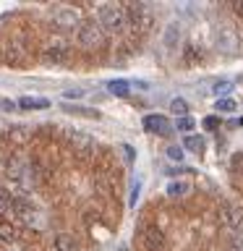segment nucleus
<instances>
[{"mask_svg": "<svg viewBox=\"0 0 243 251\" xmlns=\"http://www.w3.org/2000/svg\"><path fill=\"white\" fill-rule=\"evenodd\" d=\"M76 42L81 50H99L105 45V31L99 29L97 21H81L76 31Z\"/></svg>", "mask_w": 243, "mask_h": 251, "instance_id": "nucleus-2", "label": "nucleus"}, {"mask_svg": "<svg viewBox=\"0 0 243 251\" xmlns=\"http://www.w3.org/2000/svg\"><path fill=\"white\" fill-rule=\"evenodd\" d=\"M97 24H99V29L105 31V37H107V34H121V31L125 29V24H128V19H125L123 5L110 3V5H99Z\"/></svg>", "mask_w": 243, "mask_h": 251, "instance_id": "nucleus-1", "label": "nucleus"}, {"mask_svg": "<svg viewBox=\"0 0 243 251\" xmlns=\"http://www.w3.org/2000/svg\"><path fill=\"white\" fill-rule=\"evenodd\" d=\"M217 126H219L217 115H207V118H204V128H217Z\"/></svg>", "mask_w": 243, "mask_h": 251, "instance_id": "nucleus-25", "label": "nucleus"}, {"mask_svg": "<svg viewBox=\"0 0 243 251\" xmlns=\"http://www.w3.org/2000/svg\"><path fill=\"white\" fill-rule=\"evenodd\" d=\"M123 154H125V160H128V162H133V157H136V152H133L131 144H123Z\"/></svg>", "mask_w": 243, "mask_h": 251, "instance_id": "nucleus-26", "label": "nucleus"}, {"mask_svg": "<svg viewBox=\"0 0 243 251\" xmlns=\"http://www.w3.org/2000/svg\"><path fill=\"white\" fill-rule=\"evenodd\" d=\"M230 170L238 173V176H243V152H235L230 157Z\"/></svg>", "mask_w": 243, "mask_h": 251, "instance_id": "nucleus-20", "label": "nucleus"}, {"mask_svg": "<svg viewBox=\"0 0 243 251\" xmlns=\"http://www.w3.org/2000/svg\"><path fill=\"white\" fill-rule=\"evenodd\" d=\"M107 92L115 94V97H125L131 92V84L125 78H113V81H107Z\"/></svg>", "mask_w": 243, "mask_h": 251, "instance_id": "nucleus-12", "label": "nucleus"}, {"mask_svg": "<svg viewBox=\"0 0 243 251\" xmlns=\"http://www.w3.org/2000/svg\"><path fill=\"white\" fill-rule=\"evenodd\" d=\"M0 105H3L5 110H13V107H16V102H8V100H3V102H0Z\"/></svg>", "mask_w": 243, "mask_h": 251, "instance_id": "nucleus-28", "label": "nucleus"}, {"mask_svg": "<svg viewBox=\"0 0 243 251\" xmlns=\"http://www.w3.org/2000/svg\"><path fill=\"white\" fill-rule=\"evenodd\" d=\"M66 113H76V115H84V118H97V110H81V107H63Z\"/></svg>", "mask_w": 243, "mask_h": 251, "instance_id": "nucleus-23", "label": "nucleus"}, {"mask_svg": "<svg viewBox=\"0 0 243 251\" xmlns=\"http://www.w3.org/2000/svg\"><path fill=\"white\" fill-rule=\"evenodd\" d=\"M183 149H188V152H196V154H201L204 152V139L201 136H186L183 139Z\"/></svg>", "mask_w": 243, "mask_h": 251, "instance_id": "nucleus-13", "label": "nucleus"}, {"mask_svg": "<svg viewBox=\"0 0 243 251\" xmlns=\"http://www.w3.org/2000/svg\"><path fill=\"white\" fill-rule=\"evenodd\" d=\"M141 126L149 131V133H160V136H168V133H172V123L168 115H160V113H152V115H144V121H141Z\"/></svg>", "mask_w": 243, "mask_h": 251, "instance_id": "nucleus-5", "label": "nucleus"}, {"mask_svg": "<svg viewBox=\"0 0 243 251\" xmlns=\"http://www.w3.org/2000/svg\"><path fill=\"white\" fill-rule=\"evenodd\" d=\"M76 21H78V11H76V8H60V11H55V24L63 26V29L76 26Z\"/></svg>", "mask_w": 243, "mask_h": 251, "instance_id": "nucleus-7", "label": "nucleus"}, {"mask_svg": "<svg viewBox=\"0 0 243 251\" xmlns=\"http://www.w3.org/2000/svg\"><path fill=\"white\" fill-rule=\"evenodd\" d=\"M170 110H172L175 115L183 118V115L188 113V102H186L183 97H175V100H170Z\"/></svg>", "mask_w": 243, "mask_h": 251, "instance_id": "nucleus-15", "label": "nucleus"}, {"mask_svg": "<svg viewBox=\"0 0 243 251\" xmlns=\"http://www.w3.org/2000/svg\"><path fill=\"white\" fill-rule=\"evenodd\" d=\"M230 126H243V118H235V121H233Z\"/></svg>", "mask_w": 243, "mask_h": 251, "instance_id": "nucleus-29", "label": "nucleus"}, {"mask_svg": "<svg viewBox=\"0 0 243 251\" xmlns=\"http://www.w3.org/2000/svg\"><path fill=\"white\" fill-rule=\"evenodd\" d=\"M123 11H125V19H128V24H133V26L141 29V31H149V26H152V21H154V16H152V11H149L144 3H128Z\"/></svg>", "mask_w": 243, "mask_h": 251, "instance_id": "nucleus-4", "label": "nucleus"}, {"mask_svg": "<svg viewBox=\"0 0 243 251\" xmlns=\"http://www.w3.org/2000/svg\"><path fill=\"white\" fill-rule=\"evenodd\" d=\"M55 251H78V246H76V241L71 238L68 233H58L55 235Z\"/></svg>", "mask_w": 243, "mask_h": 251, "instance_id": "nucleus-11", "label": "nucleus"}, {"mask_svg": "<svg viewBox=\"0 0 243 251\" xmlns=\"http://www.w3.org/2000/svg\"><path fill=\"white\" fill-rule=\"evenodd\" d=\"M191 194V183L188 180H172L168 186V196L170 199H183V196Z\"/></svg>", "mask_w": 243, "mask_h": 251, "instance_id": "nucleus-10", "label": "nucleus"}, {"mask_svg": "<svg viewBox=\"0 0 243 251\" xmlns=\"http://www.w3.org/2000/svg\"><path fill=\"white\" fill-rule=\"evenodd\" d=\"M180 37V26H178V21H172L170 26H168V31H165V45L168 47H172L175 45V39Z\"/></svg>", "mask_w": 243, "mask_h": 251, "instance_id": "nucleus-14", "label": "nucleus"}, {"mask_svg": "<svg viewBox=\"0 0 243 251\" xmlns=\"http://www.w3.org/2000/svg\"><path fill=\"white\" fill-rule=\"evenodd\" d=\"M68 52H71V45L66 39H52V42L45 47V58L52 60V63H63L68 58Z\"/></svg>", "mask_w": 243, "mask_h": 251, "instance_id": "nucleus-6", "label": "nucleus"}, {"mask_svg": "<svg viewBox=\"0 0 243 251\" xmlns=\"http://www.w3.org/2000/svg\"><path fill=\"white\" fill-rule=\"evenodd\" d=\"M196 126V121L194 118H188V115H183V118H178V126L175 128L180 131V133H188V136H191V128Z\"/></svg>", "mask_w": 243, "mask_h": 251, "instance_id": "nucleus-18", "label": "nucleus"}, {"mask_svg": "<svg viewBox=\"0 0 243 251\" xmlns=\"http://www.w3.org/2000/svg\"><path fill=\"white\" fill-rule=\"evenodd\" d=\"M139 243H141V249H144V251H165V233H162V227L154 225V223L141 225Z\"/></svg>", "mask_w": 243, "mask_h": 251, "instance_id": "nucleus-3", "label": "nucleus"}, {"mask_svg": "<svg viewBox=\"0 0 243 251\" xmlns=\"http://www.w3.org/2000/svg\"><path fill=\"white\" fill-rule=\"evenodd\" d=\"M121 251H128V249H125V246H123V249H121Z\"/></svg>", "mask_w": 243, "mask_h": 251, "instance_id": "nucleus-30", "label": "nucleus"}, {"mask_svg": "<svg viewBox=\"0 0 243 251\" xmlns=\"http://www.w3.org/2000/svg\"><path fill=\"white\" fill-rule=\"evenodd\" d=\"M168 157H170V160H175V162H180V160H183V147H170Z\"/></svg>", "mask_w": 243, "mask_h": 251, "instance_id": "nucleus-24", "label": "nucleus"}, {"mask_svg": "<svg viewBox=\"0 0 243 251\" xmlns=\"http://www.w3.org/2000/svg\"><path fill=\"white\" fill-rule=\"evenodd\" d=\"M233 89H235V84H233V81H217L215 86H212V92H215L217 97H222V100H225V94H230Z\"/></svg>", "mask_w": 243, "mask_h": 251, "instance_id": "nucleus-16", "label": "nucleus"}, {"mask_svg": "<svg viewBox=\"0 0 243 251\" xmlns=\"http://www.w3.org/2000/svg\"><path fill=\"white\" fill-rule=\"evenodd\" d=\"M84 89H81V86H73V89H66V92H63V100H81L84 97Z\"/></svg>", "mask_w": 243, "mask_h": 251, "instance_id": "nucleus-21", "label": "nucleus"}, {"mask_svg": "<svg viewBox=\"0 0 243 251\" xmlns=\"http://www.w3.org/2000/svg\"><path fill=\"white\" fill-rule=\"evenodd\" d=\"M139 196H141V180H139V178H133V183H131V196H128V207H131V209L136 207Z\"/></svg>", "mask_w": 243, "mask_h": 251, "instance_id": "nucleus-17", "label": "nucleus"}, {"mask_svg": "<svg viewBox=\"0 0 243 251\" xmlns=\"http://www.w3.org/2000/svg\"><path fill=\"white\" fill-rule=\"evenodd\" d=\"M230 251H243V230H235L233 235H230Z\"/></svg>", "mask_w": 243, "mask_h": 251, "instance_id": "nucleus-19", "label": "nucleus"}, {"mask_svg": "<svg viewBox=\"0 0 243 251\" xmlns=\"http://www.w3.org/2000/svg\"><path fill=\"white\" fill-rule=\"evenodd\" d=\"M217 110H219V113H233V110H235V102L233 100H217V105H215Z\"/></svg>", "mask_w": 243, "mask_h": 251, "instance_id": "nucleus-22", "label": "nucleus"}, {"mask_svg": "<svg viewBox=\"0 0 243 251\" xmlns=\"http://www.w3.org/2000/svg\"><path fill=\"white\" fill-rule=\"evenodd\" d=\"M16 238H19V230H16V225H13L8 217L0 215V241H3V243H13Z\"/></svg>", "mask_w": 243, "mask_h": 251, "instance_id": "nucleus-9", "label": "nucleus"}, {"mask_svg": "<svg viewBox=\"0 0 243 251\" xmlns=\"http://www.w3.org/2000/svg\"><path fill=\"white\" fill-rule=\"evenodd\" d=\"M16 107H21V110H47L50 107V100L47 97H21L16 102Z\"/></svg>", "mask_w": 243, "mask_h": 251, "instance_id": "nucleus-8", "label": "nucleus"}, {"mask_svg": "<svg viewBox=\"0 0 243 251\" xmlns=\"http://www.w3.org/2000/svg\"><path fill=\"white\" fill-rule=\"evenodd\" d=\"M233 13L238 16V19H243V0H238V3H233Z\"/></svg>", "mask_w": 243, "mask_h": 251, "instance_id": "nucleus-27", "label": "nucleus"}]
</instances>
